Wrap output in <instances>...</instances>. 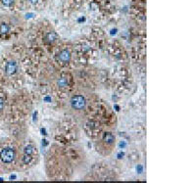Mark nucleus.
<instances>
[{
	"label": "nucleus",
	"instance_id": "nucleus-1",
	"mask_svg": "<svg viewBox=\"0 0 196 183\" xmlns=\"http://www.w3.org/2000/svg\"><path fill=\"white\" fill-rule=\"evenodd\" d=\"M115 136L111 133V132H105L103 134L102 139L100 140L99 144H100V148H97V151L101 152L102 150H104V154L103 155H108L111 153L113 147L115 146Z\"/></svg>",
	"mask_w": 196,
	"mask_h": 183
},
{
	"label": "nucleus",
	"instance_id": "nucleus-2",
	"mask_svg": "<svg viewBox=\"0 0 196 183\" xmlns=\"http://www.w3.org/2000/svg\"><path fill=\"white\" fill-rule=\"evenodd\" d=\"M70 104H71L72 109L75 110L76 112H82L86 106V100L82 95L77 94V95L72 96L71 100H70Z\"/></svg>",
	"mask_w": 196,
	"mask_h": 183
},
{
	"label": "nucleus",
	"instance_id": "nucleus-3",
	"mask_svg": "<svg viewBox=\"0 0 196 183\" xmlns=\"http://www.w3.org/2000/svg\"><path fill=\"white\" fill-rule=\"evenodd\" d=\"M15 158H16V151L12 147H5L0 151V160L3 164H12Z\"/></svg>",
	"mask_w": 196,
	"mask_h": 183
},
{
	"label": "nucleus",
	"instance_id": "nucleus-4",
	"mask_svg": "<svg viewBox=\"0 0 196 183\" xmlns=\"http://www.w3.org/2000/svg\"><path fill=\"white\" fill-rule=\"evenodd\" d=\"M17 70H18V65L15 61H9L5 66V72L8 76H12V74H16Z\"/></svg>",
	"mask_w": 196,
	"mask_h": 183
},
{
	"label": "nucleus",
	"instance_id": "nucleus-5",
	"mask_svg": "<svg viewBox=\"0 0 196 183\" xmlns=\"http://www.w3.org/2000/svg\"><path fill=\"white\" fill-rule=\"evenodd\" d=\"M58 60L63 64H67L69 63L70 60H71V53L68 51L67 49L62 50L60 53H59L58 56Z\"/></svg>",
	"mask_w": 196,
	"mask_h": 183
},
{
	"label": "nucleus",
	"instance_id": "nucleus-6",
	"mask_svg": "<svg viewBox=\"0 0 196 183\" xmlns=\"http://www.w3.org/2000/svg\"><path fill=\"white\" fill-rule=\"evenodd\" d=\"M56 39H57V34H55L54 32H48V34L45 35V41H46V42H48V43L54 42Z\"/></svg>",
	"mask_w": 196,
	"mask_h": 183
},
{
	"label": "nucleus",
	"instance_id": "nucleus-7",
	"mask_svg": "<svg viewBox=\"0 0 196 183\" xmlns=\"http://www.w3.org/2000/svg\"><path fill=\"white\" fill-rule=\"evenodd\" d=\"M57 86H58L60 89H63V88H66L68 86V80L66 78H60L57 80Z\"/></svg>",
	"mask_w": 196,
	"mask_h": 183
},
{
	"label": "nucleus",
	"instance_id": "nucleus-8",
	"mask_svg": "<svg viewBox=\"0 0 196 183\" xmlns=\"http://www.w3.org/2000/svg\"><path fill=\"white\" fill-rule=\"evenodd\" d=\"M34 147L32 146V145H28L27 147L24 150V153H25V155H28V156H32V154H34Z\"/></svg>",
	"mask_w": 196,
	"mask_h": 183
},
{
	"label": "nucleus",
	"instance_id": "nucleus-9",
	"mask_svg": "<svg viewBox=\"0 0 196 183\" xmlns=\"http://www.w3.org/2000/svg\"><path fill=\"white\" fill-rule=\"evenodd\" d=\"M9 30H10V28L7 24H2V25L0 26V32H1V34H7Z\"/></svg>",
	"mask_w": 196,
	"mask_h": 183
},
{
	"label": "nucleus",
	"instance_id": "nucleus-10",
	"mask_svg": "<svg viewBox=\"0 0 196 183\" xmlns=\"http://www.w3.org/2000/svg\"><path fill=\"white\" fill-rule=\"evenodd\" d=\"M2 4L6 7H10L14 4V0H2Z\"/></svg>",
	"mask_w": 196,
	"mask_h": 183
},
{
	"label": "nucleus",
	"instance_id": "nucleus-11",
	"mask_svg": "<svg viewBox=\"0 0 196 183\" xmlns=\"http://www.w3.org/2000/svg\"><path fill=\"white\" fill-rule=\"evenodd\" d=\"M32 161V156H28V155H25L23 157V162L25 165H28Z\"/></svg>",
	"mask_w": 196,
	"mask_h": 183
},
{
	"label": "nucleus",
	"instance_id": "nucleus-12",
	"mask_svg": "<svg viewBox=\"0 0 196 183\" xmlns=\"http://www.w3.org/2000/svg\"><path fill=\"white\" fill-rule=\"evenodd\" d=\"M3 109H4V100H3V98L0 96V114H2Z\"/></svg>",
	"mask_w": 196,
	"mask_h": 183
},
{
	"label": "nucleus",
	"instance_id": "nucleus-13",
	"mask_svg": "<svg viewBox=\"0 0 196 183\" xmlns=\"http://www.w3.org/2000/svg\"><path fill=\"white\" fill-rule=\"evenodd\" d=\"M37 1H38V0H30V3H32V4L37 3Z\"/></svg>",
	"mask_w": 196,
	"mask_h": 183
},
{
	"label": "nucleus",
	"instance_id": "nucleus-14",
	"mask_svg": "<svg viewBox=\"0 0 196 183\" xmlns=\"http://www.w3.org/2000/svg\"><path fill=\"white\" fill-rule=\"evenodd\" d=\"M138 171H139L138 173H141V172H142V167H141V166L138 167Z\"/></svg>",
	"mask_w": 196,
	"mask_h": 183
}]
</instances>
